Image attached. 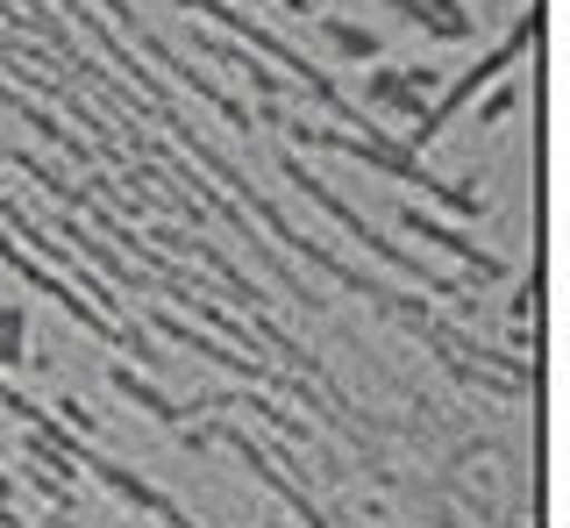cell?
Here are the masks:
<instances>
[{
    "label": "cell",
    "mask_w": 570,
    "mask_h": 528,
    "mask_svg": "<svg viewBox=\"0 0 570 528\" xmlns=\"http://www.w3.org/2000/svg\"><path fill=\"white\" fill-rule=\"evenodd\" d=\"M321 37H328V50L350 58V65H385V37L364 29V22H343V14H335V22H321Z\"/></svg>",
    "instance_id": "cell-8"
},
{
    "label": "cell",
    "mask_w": 570,
    "mask_h": 528,
    "mask_svg": "<svg viewBox=\"0 0 570 528\" xmlns=\"http://www.w3.org/2000/svg\"><path fill=\"white\" fill-rule=\"evenodd\" d=\"M392 14H400L406 29H421V37H435V43H478V22H471V8L463 0H385Z\"/></svg>",
    "instance_id": "cell-7"
},
{
    "label": "cell",
    "mask_w": 570,
    "mask_h": 528,
    "mask_svg": "<svg viewBox=\"0 0 570 528\" xmlns=\"http://www.w3.org/2000/svg\"><path fill=\"white\" fill-rule=\"evenodd\" d=\"M534 43H542V0H528V8H521V22H513V29H507V37H499L492 50H478V65H471L463 79H442V94L428 100V115L414 121V129H406V150H414V157H421V150H435V144H442V129H450L456 115H471L485 86L513 79V65H521Z\"/></svg>",
    "instance_id": "cell-2"
},
{
    "label": "cell",
    "mask_w": 570,
    "mask_h": 528,
    "mask_svg": "<svg viewBox=\"0 0 570 528\" xmlns=\"http://www.w3.org/2000/svg\"><path fill=\"white\" fill-rule=\"evenodd\" d=\"M278 172H285V186H293V193H307V201H314V207H321V215H328V222H343V228H350V236L364 243V251L379 257V264H406V272H421L414 257H400V243H385L379 228H371V222H364V215H356V207L343 201V193H335V186H321V179H314V172L299 165V157L285 150V144H278ZM421 278H428V272H421Z\"/></svg>",
    "instance_id": "cell-4"
},
{
    "label": "cell",
    "mask_w": 570,
    "mask_h": 528,
    "mask_svg": "<svg viewBox=\"0 0 570 528\" xmlns=\"http://www.w3.org/2000/svg\"><path fill=\"white\" fill-rule=\"evenodd\" d=\"M136 43H142V50H150V58H157V65H165V72H171L178 86H193V94H200V100H207V108H214V115H228V129H236V136H249V129H257V121H249V108H243V100H236V94H228V86H214L207 72H193V65H186V58H171V43H165V37H157V29H142V37H136Z\"/></svg>",
    "instance_id": "cell-5"
},
{
    "label": "cell",
    "mask_w": 570,
    "mask_h": 528,
    "mask_svg": "<svg viewBox=\"0 0 570 528\" xmlns=\"http://www.w3.org/2000/svg\"><path fill=\"white\" fill-rule=\"evenodd\" d=\"M435 94H442V72H428V65H371L356 108H364L371 121H406V129H414Z\"/></svg>",
    "instance_id": "cell-3"
},
{
    "label": "cell",
    "mask_w": 570,
    "mask_h": 528,
    "mask_svg": "<svg viewBox=\"0 0 570 528\" xmlns=\"http://www.w3.org/2000/svg\"><path fill=\"white\" fill-rule=\"evenodd\" d=\"M0 358H22V314H14V307H0Z\"/></svg>",
    "instance_id": "cell-10"
},
{
    "label": "cell",
    "mask_w": 570,
    "mask_h": 528,
    "mask_svg": "<svg viewBox=\"0 0 570 528\" xmlns=\"http://www.w3.org/2000/svg\"><path fill=\"white\" fill-rule=\"evenodd\" d=\"M264 8H278V14H314V0H264Z\"/></svg>",
    "instance_id": "cell-11"
},
{
    "label": "cell",
    "mask_w": 570,
    "mask_h": 528,
    "mask_svg": "<svg viewBox=\"0 0 570 528\" xmlns=\"http://www.w3.org/2000/svg\"><path fill=\"white\" fill-rule=\"evenodd\" d=\"M278 136H293V144H314V150H335V157H356V165H371V172H392L400 186H414V193H428V201H442L450 215H485V201H478V179H435V172H428L406 144H392L385 129L343 136V129H314V121H299V115H278Z\"/></svg>",
    "instance_id": "cell-1"
},
{
    "label": "cell",
    "mask_w": 570,
    "mask_h": 528,
    "mask_svg": "<svg viewBox=\"0 0 570 528\" xmlns=\"http://www.w3.org/2000/svg\"><path fill=\"white\" fill-rule=\"evenodd\" d=\"M400 228H406V236H421V243H428V251H450L456 264H471V272H478V278H507V257H492V251H478V243H471V236H456V228H450V222H435V215H421V207H400Z\"/></svg>",
    "instance_id": "cell-6"
},
{
    "label": "cell",
    "mask_w": 570,
    "mask_h": 528,
    "mask_svg": "<svg viewBox=\"0 0 570 528\" xmlns=\"http://www.w3.org/2000/svg\"><path fill=\"white\" fill-rule=\"evenodd\" d=\"M513 108H521V86H492V94H478V121H485V129H499Z\"/></svg>",
    "instance_id": "cell-9"
}]
</instances>
